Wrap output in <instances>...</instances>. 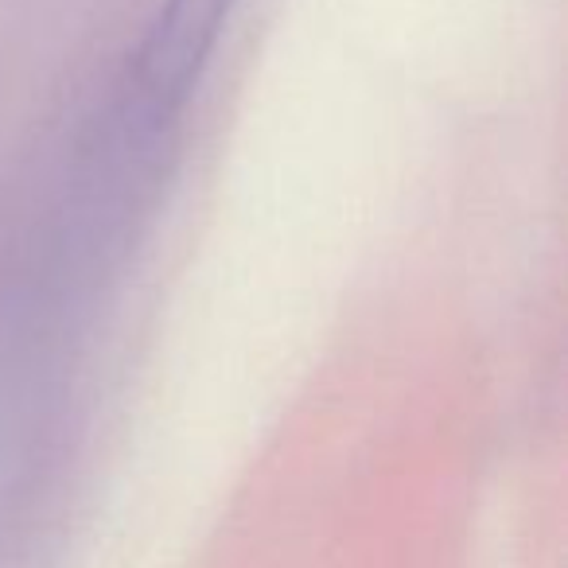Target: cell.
Segmentation results:
<instances>
[{
    "instance_id": "6da1fadb",
    "label": "cell",
    "mask_w": 568,
    "mask_h": 568,
    "mask_svg": "<svg viewBox=\"0 0 568 568\" xmlns=\"http://www.w3.org/2000/svg\"><path fill=\"white\" fill-rule=\"evenodd\" d=\"M237 0H164L129 59L125 125L160 133L187 105Z\"/></svg>"
}]
</instances>
